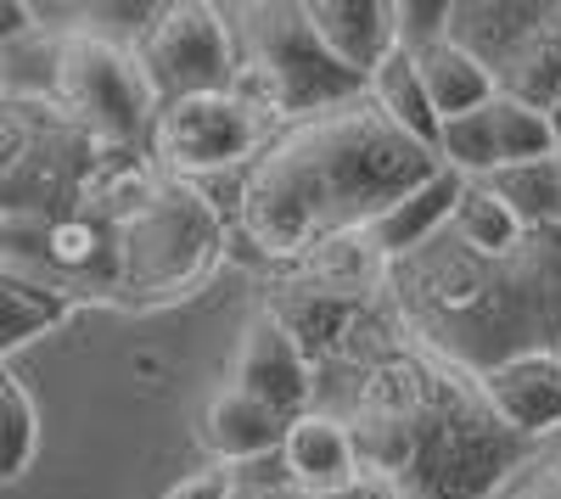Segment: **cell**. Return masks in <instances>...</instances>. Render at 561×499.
Returning a JSON list of instances; mask_svg holds the SVG:
<instances>
[{
	"instance_id": "1",
	"label": "cell",
	"mask_w": 561,
	"mask_h": 499,
	"mask_svg": "<svg viewBox=\"0 0 561 499\" xmlns=\"http://www.w3.org/2000/svg\"><path fill=\"white\" fill-rule=\"evenodd\" d=\"M320 376L343 382V398L314 410L343 421L354 477L370 499H494L539 455V443L494 416L483 382L410 337L382 298L309 359V382Z\"/></svg>"
},
{
	"instance_id": "2",
	"label": "cell",
	"mask_w": 561,
	"mask_h": 499,
	"mask_svg": "<svg viewBox=\"0 0 561 499\" xmlns=\"http://www.w3.org/2000/svg\"><path fill=\"white\" fill-rule=\"evenodd\" d=\"M433 169L438 158L427 147L388 124L370 96H354L270 129L242 169L237 231L264 264H293L320 242L365 231Z\"/></svg>"
},
{
	"instance_id": "3",
	"label": "cell",
	"mask_w": 561,
	"mask_h": 499,
	"mask_svg": "<svg viewBox=\"0 0 561 499\" xmlns=\"http://www.w3.org/2000/svg\"><path fill=\"white\" fill-rule=\"evenodd\" d=\"M382 303L472 376L523 353H561V231L545 224L505 253H478L444 224L388 264Z\"/></svg>"
},
{
	"instance_id": "4",
	"label": "cell",
	"mask_w": 561,
	"mask_h": 499,
	"mask_svg": "<svg viewBox=\"0 0 561 499\" xmlns=\"http://www.w3.org/2000/svg\"><path fill=\"white\" fill-rule=\"evenodd\" d=\"M219 23L230 39V90L275 129L365 96V84L325 57L304 0H230Z\"/></svg>"
},
{
	"instance_id": "5",
	"label": "cell",
	"mask_w": 561,
	"mask_h": 499,
	"mask_svg": "<svg viewBox=\"0 0 561 499\" xmlns=\"http://www.w3.org/2000/svg\"><path fill=\"white\" fill-rule=\"evenodd\" d=\"M225 258V219L203 186L169 179L118 219V298L124 309H163L214 281Z\"/></svg>"
},
{
	"instance_id": "6",
	"label": "cell",
	"mask_w": 561,
	"mask_h": 499,
	"mask_svg": "<svg viewBox=\"0 0 561 499\" xmlns=\"http://www.w3.org/2000/svg\"><path fill=\"white\" fill-rule=\"evenodd\" d=\"M444 39L466 51L494 96L550 118L561 102V12L556 0H449Z\"/></svg>"
},
{
	"instance_id": "7",
	"label": "cell",
	"mask_w": 561,
	"mask_h": 499,
	"mask_svg": "<svg viewBox=\"0 0 561 499\" xmlns=\"http://www.w3.org/2000/svg\"><path fill=\"white\" fill-rule=\"evenodd\" d=\"M90 141L107 152H147L152 90L135 68V51L102 28H62L51 45V90H45Z\"/></svg>"
},
{
	"instance_id": "8",
	"label": "cell",
	"mask_w": 561,
	"mask_h": 499,
	"mask_svg": "<svg viewBox=\"0 0 561 499\" xmlns=\"http://www.w3.org/2000/svg\"><path fill=\"white\" fill-rule=\"evenodd\" d=\"M270 118L253 113L237 90H208V96L158 102L147 129V158L158 174L197 186L203 174L248 169V158L270 141Z\"/></svg>"
},
{
	"instance_id": "9",
	"label": "cell",
	"mask_w": 561,
	"mask_h": 499,
	"mask_svg": "<svg viewBox=\"0 0 561 499\" xmlns=\"http://www.w3.org/2000/svg\"><path fill=\"white\" fill-rule=\"evenodd\" d=\"M129 51H135V68L147 73L152 102L230 90V39H225L219 7H208V0L152 7V18L129 39Z\"/></svg>"
},
{
	"instance_id": "10",
	"label": "cell",
	"mask_w": 561,
	"mask_h": 499,
	"mask_svg": "<svg viewBox=\"0 0 561 499\" xmlns=\"http://www.w3.org/2000/svg\"><path fill=\"white\" fill-rule=\"evenodd\" d=\"M433 158L444 169H455L460 179H483V174L511 169V163L556 158V135H550V118L545 113H534L523 102H505V96H489L472 113L438 124Z\"/></svg>"
},
{
	"instance_id": "11",
	"label": "cell",
	"mask_w": 561,
	"mask_h": 499,
	"mask_svg": "<svg viewBox=\"0 0 561 499\" xmlns=\"http://www.w3.org/2000/svg\"><path fill=\"white\" fill-rule=\"evenodd\" d=\"M230 387L259 398L275 421H293L314 404V382H309V353L298 348V337L275 321L259 303L242 326L237 359H230Z\"/></svg>"
},
{
	"instance_id": "12",
	"label": "cell",
	"mask_w": 561,
	"mask_h": 499,
	"mask_svg": "<svg viewBox=\"0 0 561 499\" xmlns=\"http://www.w3.org/2000/svg\"><path fill=\"white\" fill-rule=\"evenodd\" d=\"M275 269H280V276L270 281V292L314 298V303H348V309L377 303L382 298V281H388V258L370 247L365 231L332 236V242H320L304 258L275 264Z\"/></svg>"
},
{
	"instance_id": "13",
	"label": "cell",
	"mask_w": 561,
	"mask_h": 499,
	"mask_svg": "<svg viewBox=\"0 0 561 499\" xmlns=\"http://www.w3.org/2000/svg\"><path fill=\"white\" fill-rule=\"evenodd\" d=\"M483 398L494 404V416L539 443L550 432H561V353H523V359H505V365L483 371Z\"/></svg>"
},
{
	"instance_id": "14",
	"label": "cell",
	"mask_w": 561,
	"mask_h": 499,
	"mask_svg": "<svg viewBox=\"0 0 561 499\" xmlns=\"http://www.w3.org/2000/svg\"><path fill=\"white\" fill-rule=\"evenodd\" d=\"M304 18L314 39L325 45V57L348 68L359 84L370 79L388 51H393V0H304Z\"/></svg>"
},
{
	"instance_id": "15",
	"label": "cell",
	"mask_w": 561,
	"mask_h": 499,
	"mask_svg": "<svg viewBox=\"0 0 561 499\" xmlns=\"http://www.w3.org/2000/svg\"><path fill=\"white\" fill-rule=\"evenodd\" d=\"M280 461H287V483L304 488V494H343V488H359L354 477V449H348V432L337 416L325 410H309L293 416L280 427Z\"/></svg>"
},
{
	"instance_id": "16",
	"label": "cell",
	"mask_w": 561,
	"mask_h": 499,
	"mask_svg": "<svg viewBox=\"0 0 561 499\" xmlns=\"http://www.w3.org/2000/svg\"><path fill=\"white\" fill-rule=\"evenodd\" d=\"M280 427H287V421H275L259 398H248V393H237V387L225 382L203 404L197 438H203V449L214 455V466H242V461L275 455V449H280Z\"/></svg>"
},
{
	"instance_id": "17",
	"label": "cell",
	"mask_w": 561,
	"mask_h": 499,
	"mask_svg": "<svg viewBox=\"0 0 561 499\" xmlns=\"http://www.w3.org/2000/svg\"><path fill=\"white\" fill-rule=\"evenodd\" d=\"M455 197H460V174L455 169H433L427 179H421L415 192H404L388 213H377L365 224V236H370V247H377L388 264L399 258V253H410V247H421L433 231H444L449 224V208H455Z\"/></svg>"
},
{
	"instance_id": "18",
	"label": "cell",
	"mask_w": 561,
	"mask_h": 499,
	"mask_svg": "<svg viewBox=\"0 0 561 499\" xmlns=\"http://www.w3.org/2000/svg\"><path fill=\"white\" fill-rule=\"evenodd\" d=\"M410 62H415L421 96H427V107H433V118H438V124H444V118H460V113H472L478 102H489V96H494L489 73H483L472 57H466V51H455L449 39L415 45Z\"/></svg>"
},
{
	"instance_id": "19",
	"label": "cell",
	"mask_w": 561,
	"mask_h": 499,
	"mask_svg": "<svg viewBox=\"0 0 561 499\" xmlns=\"http://www.w3.org/2000/svg\"><path fill=\"white\" fill-rule=\"evenodd\" d=\"M365 96L377 102V113H382L388 124H399L415 147H427V152H433V141H438V118H433L427 96H421V79H415V62H410L404 45H393V51H388L377 68H370Z\"/></svg>"
},
{
	"instance_id": "20",
	"label": "cell",
	"mask_w": 561,
	"mask_h": 499,
	"mask_svg": "<svg viewBox=\"0 0 561 499\" xmlns=\"http://www.w3.org/2000/svg\"><path fill=\"white\" fill-rule=\"evenodd\" d=\"M483 186L517 213L523 231H545L561 213V158H534V163H511L483 174Z\"/></svg>"
},
{
	"instance_id": "21",
	"label": "cell",
	"mask_w": 561,
	"mask_h": 499,
	"mask_svg": "<svg viewBox=\"0 0 561 499\" xmlns=\"http://www.w3.org/2000/svg\"><path fill=\"white\" fill-rule=\"evenodd\" d=\"M449 231L466 242V247H478V253H505V247H517L523 242V224L517 213H511L483 179H460V197L449 208Z\"/></svg>"
},
{
	"instance_id": "22",
	"label": "cell",
	"mask_w": 561,
	"mask_h": 499,
	"mask_svg": "<svg viewBox=\"0 0 561 499\" xmlns=\"http://www.w3.org/2000/svg\"><path fill=\"white\" fill-rule=\"evenodd\" d=\"M34 443H39L34 398H28V387H23L7 365H0V483H12V477L28 472Z\"/></svg>"
},
{
	"instance_id": "23",
	"label": "cell",
	"mask_w": 561,
	"mask_h": 499,
	"mask_svg": "<svg viewBox=\"0 0 561 499\" xmlns=\"http://www.w3.org/2000/svg\"><path fill=\"white\" fill-rule=\"evenodd\" d=\"M444 7L449 0H393V39L404 51L444 39Z\"/></svg>"
},
{
	"instance_id": "24",
	"label": "cell",
	"mask_w": 561,
	"mask_h": 499,
	"mask_svg": "<svg viewBox=\"0 0 561 499\" xmlns=\"http://www.w3.org/2000/svg\"><path fill=\"white\" fill-rule=\"evenodd\" d=\"M494 499H561V477L534 455L523 472H511V477L494 488Z\"/></svg>"
},
{
	"instance_id": "25",
	"label": "cell",
	"mask_w": 561,
	"mask_h": 499,
	"mask_svg": "<svg viewBox=\"0 0 561 499\" xmlns=\"http://www.w3.org/2000/svg\"><path fill=\"white\" fill-rule=\"evenodd\" d=\"M237 494V466H203L192 477H180L163 499H230Z\"/></svg>"
},
{
	"instance_id": "26",
	"label": "cell",
	"mask_w": 561,
	"mask_h": 499,
	"mask_svg": "<svg viewBox=\"0 0 561 499\" xmlns=\"http://www.w3.org/2000/svg\"><path fill=\"white\" fill-rule=\"evenodd\" d=\"M230 499H370L365 488H343V494H304V488H293V483H275V488H264V483H253V488H242L237 483V494Z\"/></svg>"
},
{
	"instance_id": "27",
	"label": "cell",
	"mask_w": 561,
	"mask_h": 499,
	"mask_svg": "<svg viewBox=\"0 0 561 499\" xmlns=\"http://www.w3.org/2000/svg\"><path fill=\"white\" fill-rule=\"evenodd\" d=\"M28 23H34L28 7H0V45L18 39V34H28Z\"/></svg>"
},
{
	"instance_id": "28",
	"label": "cell",
	"mask_w": 561,
	"mask_h": 499,
	"mask_svg": "<svg viewBox=\"0 0 561 499\" xmlns=\"http://www.w3.org/2000/svg\"><path fill=\"white\" fill-rule=\"evenodd\" d=\"M550 135H556V158H561V102L550 107Z\"/></svg>"
},
{
	"instance_id": "29",
	"label": "cell",
	"mask_w": 561,
	"mask_h": 499,
	"mask_svg": "<svg viewBox=\"0 0 561 499\" xmlns=\"http://www.w3.org/2000/svg\"><path fill=\"white\" fill-rule=\"evenodd\" d=\"M545 466H550V472L561 477V443H556V455H545Z\"/></svg>"
},
{
	"instance_id": "30",
	"label": "cell",
	"mask_w": 561,
	"mask_h": 499,
	"mask_svg": "<svg viewBox=\"0 0 561 499\" xmlns=\"http://www.w3.org/2000/svg\"><path fill=\"white\" fill-rule=\"evenodd\" d=\"M556 231H561V213H556Z\"/></svg>"
},
{
	"instance_id": "31",
	"label": "cell",
	"mask_w": 561,
	"mask_h": 499,
	"mask_svg": "<svg viewBox=\"0 0 561 499\" xmlns=\"http://www.w3.org/2000/svg\"><path fill=\"white\" fill-rule=\"evenodd\" d=\"M556 12H561V0H556Z\"/></svg>"
}]
</instances>
